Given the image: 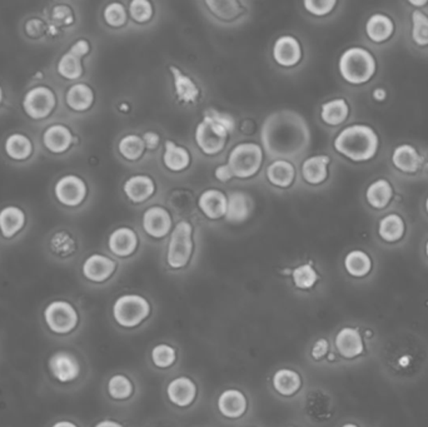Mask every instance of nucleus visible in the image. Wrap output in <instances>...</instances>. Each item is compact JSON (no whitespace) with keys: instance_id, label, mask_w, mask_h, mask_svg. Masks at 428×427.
I'll return each mask as SVG.
<instances>
[{"instance_id":"09e8293b","label":"nucleus","mask_w":428,"mask_h":427,"mask_svg":"<svg viewBox=\"0 0 428 427\" xmlns=\"http://www.w3.org/2000/svg\"><path fill=\"white\" fill-rule=\"evenodd\" d=\"M207 116L211 117L215 122L222 124L229 133L234 129V119H233L232 116H229L227 113H220L218 110H209L207 112Z\"/></svg>"},{"instance_id":"e2e57ef3","label":"nucleus","mask_w":428,"mask_h":427,"mask_svg":"<svg viewBox=\"0 0 428 427\" xmlns=\"http://www.w3.org/2000/svg\"><path fill=\"white\" fill-rule=\"evenodd\" d=\"M1 98H3V93H1V88H0V102H1Z\"/></svg>"},{"instance_id":"5fc2aeb1","label":"nucleus","mask_w":428,"mask_h":427,"mask_svg":"<svg viewBox=\"0 0 428 427\" xmlns=\"http://www.w3.org/2000/svg\"><path fill=\"white\" fill-rule=\"evenodd\" d=\"M69 52H72L73 54L82 58L83 55H86V53L89 52V44H88V42L84 40V39H80L77 43H74L73 45L70 47V50H69Z\"/></svg>"},{"instance_id":"cd10ccee","label":"nucleus","mask_w":428,"mask_h":427,"mask_svg":"<svg viewBox=\"0 0 428 427\" xmlns=\"http://www.w3.org/2000/svg\"><path fill=\"white\" fill-rule=\"evenodd\" d=\"M395 29V25L390 17L385 14H374L368 19L366 24V31L369 39H372L376 43H382L391 37Z\"/></svg>"},{"instance_id":"c9c22d12","label":"nucleus","mask_w":428,"mask_h":427,"mask_svg":"<svg viewBox=\"0 0 428 427\" xmlns=\"http://www.w3.org/2000/svg\"><path fill=\"white\" fill-rule=\"evenodd\" d=\"M344 267L349 275L363 277L367 275L372 267L371 258L363 250H352L344 258Z\"/></svg>"},{"instance_id":"6ab92c4d","label":"nucleus","mask_w":428,"mask_h":427,"mask_svg":"<svg viewBox=\"0 0 428 427\" xmlns=\"http://www.w3.org/2000/svg\"><path fill=\"white\" fill-rule=\"evenodd\" d=\"M251 200L243 192H232L227 198L226 220L231 223L245 222L251 214Z\"/></svg>"},{"instance_id":"9d476101","label":"nucleus","mask_w":428,"mask_h":427,"mask_svg":"<svg viewBox=\"0 0 428 427\" xmlns=\"http://www.w3.org/2000/svg\"><path fill=\"white\" fill-rule=\"evenodd\" d=\"M58 201L66 206H78L86 198V186L83 179L77 176H64L61 178L54 188Z\"/></svg>"},{"instance_id":"69168bd1","label":"nucleus","mask_w":428,"mask_h":427,"mask_svg":"<svg viewBox=\"0 0 428 427\" xmlns=\"http://www.w3.org/2000/svg\"><path fill=\"white\" fill-rule=\"evenodd\" d=\"M426 209H427V214H428V198H427V201H426Z\"/></svg>"},{"instance_id":"9b49d317","label":"nucleus","mask_w":428,"mask_h":427,"mask_svg":"<svg viewBox=\"0 0 428 427\" xmlns=\"http://www.w3.org/2000/svg\"><path fill=\"white\" fill-rule=\"evenodd\" d=\"M50 373L61 382H70L79 376L80 367L73 354L56 352L48 362Z\"/></svg>"},{"instance_id":"4be33fe9","label":"nucleus","mask_w":428,"mask_h":427,"mask_svg":"<svg viewBox=\"0 0 428 427\" xmlns=\"http://www.w3.org/2000/svg\"><path fill=\"white\" fill-rule=\"evenodd\" d=\"M220 414L229 419H238L247 409L245 395L238 390H227L218 398Z\"/></svg>"},{"instance_id":"39448f33","label":"nucleus","mask_w":428,"mask_h":427,"mask_svg":"<svg viewBox=\"0 0 428 427\" xmlns=\"http://www.w3.org/2000/svg\"><path fill=\"white\" fill-rule=\"evenodd\" d=\"M151 307L147 299L138 294H124L113 306V316L123 327H135L148 317Z\"/></svg>"},{"instance_id":"37998d69","label":"nucleus","mask_w":428,"mask_h":427,"mask_svg":"<svg viewBox=\"0 0 428 427\" xmlns=\"http://www.w3.org/2000/svg\"><path fill=\"white\" fill-rule=\"evenodd\" d=\"M152 360L160 368L169 367L176 361V351L168 345H158L152 351Z\"/></svg>"},{"instance_id":"6e6d98bb","label":"nucleus","mask_w":428,"mask_h":427,"mask_svg":"<svg viewBox=\"0 0 428 427\" xmlns=\"http://www.w3.org/2000/svg\"><path fill=\"white\" fill-rule=\"evenodd\" d=\"M40 31H42V23L37 20V19H33L26 24V31L31 36H38Z\"/></svg>"},{"instance_id":"79ce46f5","label":"nucleus","mask_w":428,"mask_h":427,"mask_svg":"<svg viewBox=\"0 0 428 427\" xmlns=\"http://www.w3.org/2000/svg\"><path fill=\"white\" fill-rule=\"evenodd\" d=\"M293 281L296 283V286L302 290H306V288H311V287L316 283L319 276L317 272L314 271L311 264H302L300 267L294 269Z\"/></svg>"},{"instance_id":"0eeeda50","label":"nucleus","mask_w":428,"mask_h":427,"mask_svg":"<svg viewBox=\"0 0 428 427\" xmlns=\"http://www.w3.org/2000/svg\"><path fill=\"white\" fill-rule=\"evenodd\" d=\"M228 135L229 132L222 124L206 114L202 122L197 126V144L206 154H218L226 146Z\"/></svg>"},{"instance_id":"ea45409f","label":"nucleus","mask_w":428,"mask_h":427,"mask_svg":"<svg viewBox=\"0 0 428 427\" xmlns=\"http://www.w3.org/2000/svg\"><path fill=\"white\" fill-rule=\"evenodd\" d=\"M412 39L418 45H428V17L420 10L412 13Z\"/></svg>"},{"instance_id":"c85d7f7f","label":"nucleus","mask_w":428,"mask_h":427,"mask_svg":"<svg viewBox=\"0 0 428 427\" xmlns=\"http://www.w3.org/2000/svg\"><path fill=\"white\" fill-rule=\"evenodd\" d=\"M294 176V165L287 160H275L267 168L269 182L281 188H286L293 183Z\"/></svg>"},{"instance_id":"bf43d9fd","label":"nucleus","mask_w":428,"mask_h":427,"mask_svg":"<svg viewBox=\"0 0 428 427\" xmlns=\"http://www.w3.org/2000/svg\"><path fill=\"white\" fill-rule=\"evenodd\" d=\"M52 427H78V426H77L75 424H73V422L59 421V422H56V424H54V425H53V426Z\"/></svg>"},{"instance_id":"49530a36","label":"nucleus","mask_w":428,"mask_h":427,"mask_svg":"<svg viewBox=\"0 0 428 427\" xmlns=\"http://www.w3.org/2000/svg\"><path fill=\"white\" fill-rule=\"evenodd\" d=\"M52 248L55 253H59V255L72 253L74 250L73 239L69 237L67 233H56L52 239Z\"/></svg>"},{"instance_id":"7ed1b4c3","label":"nucleus","mask_w":428,"mask_h":427,"mask_svg":"<svg viewBox=\"0 0 428 427\" xmlns=\"http://www.w3.org/2000/svg\"><path fill=\"white\" fill-rule=\"evenodd\" d=\"M339 72L344 80L352 84H363L372 78L376 72V61L367 49L349 48L339 58Z\"/></svg>"},{"instance_id":"dca6fc26","label":"nucleus","mask_w":428,"mask_h":427,"mask_svg":"<svg viewBox=\"0 0 428 427\" xmlns=\"http://www.w3.org/2000/svg\"><path fill=\"white\" fill-rule=\"evenodd\" d=\"M198 206L208 218L218 220L226 216L227 197L218 190H204L198 200Z\"/></svg>"},{"instance_id":"7c9ffc66","label":"nucleus","mask_w":428,"mask_h":427,"mask_svg":"<svg viewBox=\"0 0 428 427\" xmlns=\"http://www.w3.org/2000/svg\"><path fill=\"white\" fill-rule=\"evenodd\" d=\"M349 104L344 99H333L322 105L321 117L324 123L330 126H338L344 122L349 117Z\"/></svg>"},{"instance_id":"412c9836","label":"nucleus","mask_w":428,"mask_h":427,"mask_svg":"<svg viewBox=\"0 0 428 427\" xmlns=\"http://www.w3.org/2000/svg\"><path fill=\"white\" fill-rule=\"evenodd\" d=\"M124 193L128 197L133 203H142L147 201L151 195H153L154 187L153 179L148 176H133L129 178L128 181L124 183Z\"/></svg>"},{"instance_id":"4468645a","label":"nucleus","mask_w":428,"mask_h":427,"mask_svg":"<svg viewBox=\"0 0 428 427\" xmlns=\"http://www.w3.org/2000/svg\"><path fill=\"white\" fill-rule=\"evenodd\" d=\"M116 271V262L103 255H92L83 264V275L89 281L103 282Z\"/></svg>"},{"instance_id":"aec40b11","label":"nucleus","mask_w":428,"mask_h":427,"mask_svg":"<svg viewBox=\"0 0 428 427\" xmlns=\"http://www.w3.org/2000/svg\"><path fill=\"white\" fill-rule=\"evenodd\" d=\"M392 162L399 171L404 173H415L422 165V157L417 152L415 147L402 144L393 151Z\"/></svg>"},{"instance_id":"8fccbe9b","label":"nucleus","mask_w":428,"mask_h":427,"mask_svg":"<svg viewBox=\"0 0 428 427\" xmlns=\"http://www.w3.org/2000/svg\"><path fill=\"white\" fill-rule=\"evenodd\" d=\"M53 20L61 24H70L73 22V15L68 6H55L53 10Z\"/></svg>"},{"instance_id":"a211bd4d","label":"nucleus","mask_w":428,"mask_h":427,"mask_svg":"<svg viewBox=\"0 0 428 427\" xmlns=\"http://www.w3.org/2000/svg\"><path fill=\"white\" fill-rule=\"evenodd\" d=\"M338 352L346 359H353L363 352V342L360 332L352 327H344L336 336Z\"/></svg>"},{"instance_id":"473e14b6","label":"nucleus","mask_w":428,"mask_h":427,"mask_svg":"<svg viewBox=\"0 0 428 427\" xmlns=\"http://www.w3.org/2000/svg\"><path fill=\"white\" fill-rule=\"evenodd\" d=\"M367 201L371 206L377 209L385 208L392 198V186L385 179H377L369 184L366 192Z\"/></svg>"},{"instance_id":"20e7f679","label":"nucleus","mask_w":428,"mask_h":427,"mask_svg":"<svg viewBox=\"0 0 428 427\" xmlns=\"http://www.w3.org/2000/svg\"><path fill=\"white\" fill-rule=\"evenodd\" d=\"M263 151L256 143H240L234 147L229 157L228 167L231 168L233 177L248 178L257 173L262 165Z\"/></svg>"},{"instance_id":"f8f14e48","label":"nucleus","mask_w":428,"mask_h":427,"mask_svg":"<svg viewBox=\"0 0 428 427\" xmlns=\"http://www.w3.org/2000/svg\"><path fill=\"white\" fill-rule=\"evenodd\" d=\"M143 228L152 237H165L171 231V214L158 206L148 208L143 214Z\"/></svg>"},{"instance_id":"680f3d73","label":"nucleus","mask_w":428,"mask_h":427,"mask_svg":"<svg viewBox=\"0 0 428 427\" xmlns=\"http://www.w3.org/2000/svg\"><path fill=\"white\" fill-rule=\"evenodd\" d=\"M342 427H358V426H356V425H353V424H346V425H344V426Z\"/></svg>"},{"instance_id":"1a4fd4ad","label":"nucleus","mask_w":428,"mask_h":427,"mask_svg":"<svg viewBox=\"0 0 428 427\" xmlns=\"http://www.w3.org/2000/svg\"><path fill=\"white\" fill-rule=\"evenodd\" d=\"M23 107L25 113L34 119L49 116L55 107L54 93L47 87H36L25 94Z\"/></svg>"},{"instance_id":"2eb2a0df","label":"nucleus","mask_w":428,"mask_h":427,"mask_svg":"<svg viewBox=\"0 0 428 427\" xmlns=\"http://www.w3.org/2000/svg\"><path fill=\"white\" fill-rule=\"evenodd\" d=\"M138 244V237L133 230L128 227L118 228L110 234L108 246L110 250L119 257L130 256Z\"/></svg>"},{"instance_id":"5701e85b","label":"nucleus","mask_w":428,"mask_h":427,"mask_svg":"<svg viewBox=\"0 0 428 427\" xmlns=\"http://www.w3.org/2000/svg\"><path fill=\"white\" fill-rule=\"evenodd\" d=\"M169 70L173 75L174 89L178 99L187 104L197 102V99L199 97V89L193 80L174 66H171Z\"/></svg>"},{"instance_id":"a19ab883","label":"nucleus","mask_w":428,"mask_h":427,"mask_svg":"<svg viewBox=\"0 0 428 427\" xmlns=\"http://www.w3.org/2000/svg\"><path fill=\"white\" fill-rule=\"evenodd\" d=\"M108 391L110 396L116 400L128 398L133 392V384L123 375L113 376L108 382Z\"/></svg>"},{"instance_id":"13d9d810","label":"nucleus","mask_w":428,"mask_h":427,"mask_svg":"<svg viewBox=\"0 0 428 427\" xmlns=\"http://www.w3.org/2000/svg\"><path fill=\"white\" fill-rule=\"evenodd\" d=\"M374 98L376 99V100H383V99L385 98V89H382V88H377V89H374Z\"/></svg>"},{"instance_id":"e433bc0d","label":"nucleus","mask_w":428,"mask_h":427,"mask_svg":"<svg viewBox=\"0 0 428 427\" xmlns=\"http://www.w3.org/2000/svg\"><path fill=\"white\" fill-rule=\"evenodd\" d=\"M31 142L29 141L28 137L24 135H9L6 142V154L13 159L22 160V159L28 158L31 154Z\"/></svg>"},{"instance_id":"6e6552de","label":"nucleus","mask_w":428,"mask_h":427,"mask_svg":"<svg viewBox=\"0 0 428 427\" xmlns=\"http://www.w3.org/2000/svg\"><path fill=\"white\" fill-rule=\"evenodd\" d=\"M44 320L55 334H69L78 324V313L66 301H54L44 310Z\"/></svg>"},{"instance_id":"c03bdc74","label":"nucleus","mask_w":428,"mask_h":427,"mask_svg":"<svg viewBox=\"0 0 428 427\" xmlns=\"http://www.w3.org/2000/svg\"><path fill=\"white\" fill-rule=\"evenodd\" d=\"M129 12L132 18L135 19L138 23H144L152 18L153 15V8L152 4L147 0H135L129 6Z\"/></svg>"},{"instance_id":"0e129e2a","label":"nucleus","mask_w":428,"mask_h":427,"mask_svg":"<svg viewBox=\"0 0 428 427\" xmlns=\"http://www.w3.org/2000/svg\"><path fill=\"white\" fill-rule=\"evenodd\" d=\"M426 253H427V256H428V241H427V244H426Z\"/></svg>"},{"instance_id":"3c124183","label":"nucleus","mask_w":428,"mask_h":427,"mask_svg":"<svg viewBox=\"0 0 428 427\" xmlns=\"http://www.w3.org/2000/svg\"><path fill=\"white\" fill-rule=\"evenodd\" d=\"M327 351H328V342H327V340H324V338H321V340L316 342L314 346H313V359H314V360L322 359L324 354H327Z\"/></svg>"},{"instance_id":"a18cd8bd","label":"nucleus","mask_w":428,"mask_h":427,"mask_svg":"<svg viewBox=\"0 0 428 427\" xmlns=\"http://www.w3.org/2000/svg\"><path fill=\"white\" fill-rule=\"evenodd\" d=\"M105 19L112 27H122L127 22V12L121 3H110L105 9Z\"/></svg>"},{"instance_id":"864d4df0","label":"nucleus","mask_w":428,"mask_h":427,"mask_svg":"<svg viewBox=\"0 0 428 427\" xmlns=\"http://www.w3.org/2000/svg\"><path fill=\"white\" fill-rule=\"evenodd\" d=\"M215 178L220 182H228L233 178V173L228 165H222L215 170Z\"/></svg>"},{"instance_id":"603ef678","label":"nucleus","mask_w":428,"mask_h":427,"mask_svg":"<svg viewBox=\"0 0 428 427\" xmlns=\"http://www.w3.org/2000/svg\"><path fill=\"white\" fill-rule=\"evenodd\" d=\"M143 142H144L146 148L153 151L160 144V135H157L155 132H146L144 135H143Z\"/></svg>"},{"instance_id":"de8ad7c7","label":"nucleus","mask_w":428,"mask_h":427,"mask_svg":"<svg viewBox=\"0 0 428 427\" xmlns=\"http://www.w3.org/2000/svg\"><path fill=\"white\" fill-rule=\"evenodd\" d=\"M303 6L307 10L312 13L314 15H326L332 12V9L336 6L335 0H306Z\"/></svg>"},{"instance_id":"f03ea898","label":"nucleus","mask_w":428,"mask_h":427,"mask_svg":"<svg viewBox=\"0 0 428 427\" xmlns=\"http://www.w3.org/2000/svg\"><path fill=\"white\" fill-rule=\"evenodd\" d=\"M379 135L365 124H355L343 129L335 140L337 152L344 157L363 162L374 158L379 149Z\"/></svg>"},{"instance_id":"f704fd0d","label":"nucleus","mask_w":428,"mask_h":427,"mask_svg":"<svg viewBox=\"0 0 428 427\" xmlns=\"http://www.w3.org/2000/svg\"><path fill=\"white\" fill-rule=\"evenodd\" d=\"M273 386L277 392L284 396H291L297 392L300 387V379L298 373L292 370L283 368L275 373L273 376Z\"/></svg>"},{"instance_id":"4d7b16f0","label":"nucleus","mask_w":428,"mask_h":427,"mask_svg":"<svg viewBox=\"0 0 428 427\" xmlns=\"http://www.w3.org/2000/svg\"><path fill=\"white\" fill-rule=\"evenodd\" d=\"M94 427H123L121 424H118L116 421H110V420H105V421H100Z\"/></svg>"},{"instance_id":"58836bf2","label":"nucleus","mask_w":428,"mask_h":427,"mask_svg":"<svg viewBox=\"0 0 428 427\" xmlns=\"http://www.w3.org/2000/svg\"><path fill=\"white\" fill-rule=\"evenodd\" d=\"M58 72L61 77L67 80H77L83 73V68L80 63L79 57L73 54L72 52H68L63 55L61 61L58 63Z\"/></svg>"},{"instance_id":"052dcab7","label":"nucleus","mask_w":428,"mask_h":427,"mask_svg":"<svg viewBox=\"0 0 428 427\" xmlns=\"http://www.w3.org/2000/svg\"><path fill=\"white\" fill-rule=\"evenodd\" d=\"M410 4L411 6H426V4H427V1H410Z\"/></svg>"},{"instance_id":"a878e982","label":"nucleus","mask_w":428,"mask_h":427,"mask_svg":"<svg viewBox=\"0 0 428 427\" xmlns=\"http://www.w3.org/2000/svg\"><path fill=\"white\" fill-rule=\"evenodd\" d=\"M206 6H208V10L214 18L220 22H234L243 14V6L236 0H222V1H206Z\"/></svg>"},{"instance_id":"ddd939ff","label":"nucleus","mask_w":428,"mask_h":427,"mask_svg":"<svg viewBox=\"0 0 428 427\" xmlns=\"http://www.w3.org/2000/svg\"><path fill=\"white\" fill-rule=\"evenodd\" d=\"M275 61L283 67H292L300 61L302 50L298 40L291 36L278 38L273 47Z\"/></svg>"},{"instance_id":"f3484780","label":"nucleus","mask_w":428,"mask_h":427,"mask_svg":"<svg viewBox=\"0 0 428 427\" xmlns=\"http://www.w3.org/2000/svg\"><path fill=\"white\" fill-rule=\"evenodd\" d=\"M196 384L188 377H178L168 384L167 394L171 403L181 407H185L196 398Z\"/></svg>"},{"instance_id":"4c0bfd02","label":"nucleus","mask_w":428,"mask_h":427,"mask_svg":"<svg viewBox=\"0 0 428 427\" xmlns=\"http://www.w3.org/2000/svg\"><path fill=\"white\" fill-rule=\"evenodd\" d=\"M119 152L128 160H137L141 158L146 149L143 138L137 135H128L123 137L119 142Z\"/></svg>"},{"instance_id":"72a5a7b5","label":"nucleus","mask_w":428,"mask_h":427,"mask_svg":"<svg viewBox=\"0 0 428 427\" xmlns=\"http://www.w3.org/2000/svg\"><path fill=\"white\" fill-rule=\"evenodd\" d=\"M379 236L385 242H396L404 233V222L398 214H388L379 222Z\"/></svg>"},{"instance_id":"393cba45","label":"nucleus","mask_w":428,"mask_h":427,"mask_svg":"<svg viewBox=\"0 0 428 427\" xmlns=\"http://www.w3.org/2000/svg\"><path fill=\"white\" fill-rule=\"evenodd\" d=\"M330 163L328 156H314L307 158L302 165V176L308 183L319 184L327 178V165Z\"/></svg>"},{"instance_id":"b1692460","label":"nucleus","mask_w":428,"mask_h":427,"mask_svg":"<svg viewBox=\"0 0 428 427\" xmlns=\"http://www.w3.org/2000/svg\"><path fill=\"white\" fill-rule=\"evenodd\" d=\"M73 137L70 130L61 124L52 126L43 135L44 144L53 153L66 152L70 146Z\"/></svg>"},{"instance_id":"2f4dec72","label":"nucleus","mask_w":428,"mask_h":427,"mask_svg":"<svg viewBox=\"0 0 428 427\" xmlns=\"http://www.w3.org/2000/svg\"><path fill=\"white\" fill-rule=\"evenodd\" d=\"M94 94L92 88L78 83L69 88L67 93V104L74 110H86L92 105Z\"/></svg>"},{"instance_id":"bb28decb","label":"nucleus","mask_w":428,"mask_h":427,"mask_svg":"<svg viewBox=\"0 0 428 427\" xmlns=\"http://www.w3.org/2000/svg\"><path fill=\"white\" fill-rule=\"evenodd\" d=\"M24 212L18 207H6L0 211V232L6 238L18 233L24 226Z\"/></svg>"},{"instance_id":"c756f323","label":"nucleus","mask_w":428,"mask_h":427,"mask_svg":"<svg viewBox=\"0 0 428 427\" xmlns=\"http://www.w3.org/2000/svg\"><path fill=\"white\" fill-rule=\"evenodd\" d=\"M163 162L168 170L181 172L190 165V156L183 147L177 146L174 142L167 141L163 154Z\"/></svg>"},{"instance_id":"f257e3e1","label":"nucleus","mask_w":428,"mask_h":427,"mask_svg":"<svg viewBox=\"0 0 428 427\" xmlns=\"http://www.w3.org/2000/svg\"><path fill=\"white\" fill-rule=\"evenodd\" d=\"M261 140L264 152L275 160H297L307 152L311 132L306 119L294 110H278L267 117Z\"/></svg>"},{"instance_id":"423d86ee","label":"nucleus","mask_w":428,"mask_h":427,"mask_svg":"<svg viewBox=\"0 0 428 427\" xmlns=\"http://www.w3.org/2000/svg\"><path fill=\"white\" fill-rule=\"evenodd\" d=\"M192 250V226L190 222L181 220L171 232L167 252V262L171 269H182L190 261Z\"/></svg>"}]
</instances>
